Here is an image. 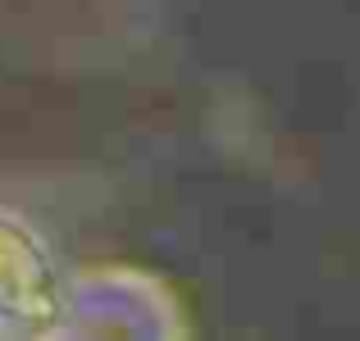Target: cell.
<instances>
[{
	"label": "cell",
	"instance_id": "1",
	"mask_svg": "<svg viewBox=\"0 0 360 341\" xmlns=\"http://www.w3.org/2000/svg\"><path fill=\"white\" fill-rule=\"evenodd\" d=\"M64 314V282L46 241L23 219L0 214V323L46 333Z\"/></svg>",
	"mask_w": 360,
	"mask_h": 341
}]
</instances>
